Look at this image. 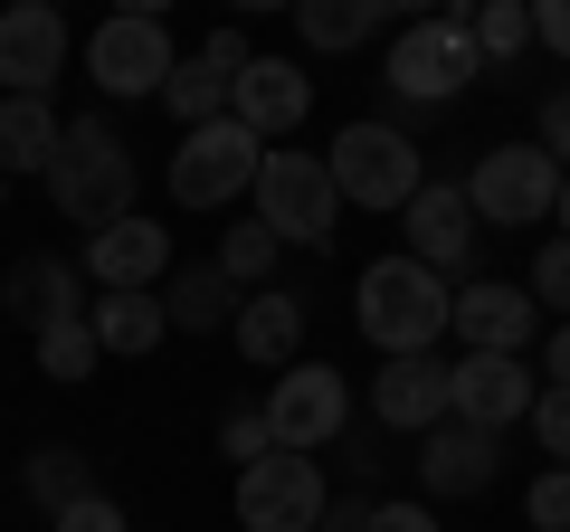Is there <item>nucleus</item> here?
Listing matches in <instances>:
<instances>
[{"instance_id": "nucleus-4", "label": "nucleus", "mask_w": 570, "mask_h": 532, "mask_svg": "<svg viewBox=\"0 0 570 532\" xmlns=\"http://www.w3.org/2000/svg\"><path fill=\"white\" fill-rule=\"evenodd\" d=\"M333 219H343V200H333L324 152H266L257 162V228L276 247H333Z\"/></svg>"}, {"instance_id": "nucleus-17", "label": "nucleus", "mask_w": 570, "mask_h": 532, "mask_svg": "<svg viewBox=\"0 0 570 532\" xmlns=\"http://www.w3.org/2000/svg\"><path fill=\"white\" fill-rule=\"evenodd\" d=\"M371 418L428 437L438 418H448V362H438V352H400V362H381V381H371Z\"/></svg>"}, {"instance_id": "nucleus-5", "label": "nucleus", "mask_w": 570, "mask_h": 532, "mask_svg": "<svg viewBox=\"0 0 570 532\" xmlns=\"http://www.w3.org/2000/svg\"><path fill=\"white\" fill-rule=\"evenodd\" d=\"M456 190H466V209L485 228H542L551 200H561V162L542 144H494V152H475V181H456Z\"/></svg>"}, {"instance_id": "nucleus-23", "label": "nucleus", "mask_w": 570, "mask_h": 532, "mask_svg": "<svg viewBox=\"0 0 570 532\" xmlns=\"http://www.w3.org/2000/svg\"><path fill=\"white\" fill-rule=\"evenodd\" d=\"M295 29H305V48L343 58V48H362V39L390 29V0H295Z\"/></svg>"}, {"instance_id": "nucleus-37", "label": "nucleus", "mask_w": 570, "mask_h": 532, "mask_svg": "<svg viewBox=\"0 0 570 532\" xmlns=\"http://www.w3.org/2000/svg\"><path fill=\"white\" fill-rule=\"evenodd\" d=\"M371 532H438L428 504H371Z\"/></svg>"}, {"instance_id": "nucleus-3", "label": "nucleus", "mask_w": 570, "mask_h": 532, "mask_svg": "<svg viewBox=\"0 0 570 532\" xmlns=\"http://www.w3.org/2000/svg\"><path fill=\"white\" fill-rule=\"evenodd\" d=\"M324 171H333V200H352V209H409L419 200V144H409L400 124H343L333 134V152H324Z\"/></svg>"}, {"instance_id": "nucleus-29", "label": "nucleus", "mask_w": 570, "mask_h": 532, "mask_svg": "<svg viewBox=\"0 0 570 532\" xmlns=\"http://www.w3.org/2000/svg\"><path fill=\"white\" fill-rule=\"evenodd\" d=\"M29 343H39V371L48 381H86V371H96V324H48V333H29Z\"/></svg>"}, {"instance_id": "nucleus-12", "label": "nucleus", "mask_w": 570, "mask_h": 532, "mask_svg": "<svg viewBox=\"0 0 570 532\" xmlns=\"http://www.w3.org/2000/svg\"><path fill=\"white\" fill-rule=\"evenodd\" d=\"M448 333L466 352H504V362H523V352L542 343V305H532L523 286H504V276H475V286H448Z\"/></svg>"}, {"instance_id": "nucleus-32", "label": "nucleus", "mask_w": 570, "mask_h": 532, "mask_svg": "<svg viewBox=\"0 0 570 532\" xmlns=\"http://www.w3.org/2000/svg\"><path fill=\"white\" fill-rule=\"evenodd\" d=\"M523 513H532V532H570V475L542 466V475H532V494H523Z\"/></svg>"}, {"instance_id": "nucleus-11", "label": "nucleus", "mask_w": 570, "mask_h": 532, "mask_svg": "<svg viewBox=\"0 0 570 532\" xmlns=\"http://www.w3.org/2000/svg\"><path fill=\"white\" fill-rule=\"evenodd\" d=\"M86 77H96L105 96H163L171 29L153 20V10H115V20H96V39H86Z\"/></svg>"}, {"instance_id": "nucleus-9", "label": "nucleus", "mask_w": 570, "mask_h": 532, "mask_svg": "<svg viewBox=\"0 0 570 532\" xmlns=\"http://www.w3.org/2000/svg\"><path fill=\"white\" fill-rule=\"evenodd\" d=\"M324 466L314 456H257V466H238V532H314L324 523Z\"/></svg>"}, {"instance_id": "nucleus-7", "label": "nucleus", "mask_w": 570, "mask_h": 532, "mask_svg": "<svg viewBox=\"0 0 570 532\" xmlns=\"http://www.w3.org/2000/svg\"><path fill=\"white\" fill-rule=\"evenodd\" d=\"M475 77H485V67H475V48H466L456 20H409L400 39H390V67H381V86L400 105H448V96H466Z\"/></svg>"}, {"instance_id": "nucleus-34", "label": "nucleus", "mask_w": 570, "mask_h": 532, "mask_svg": "<svg viewBox=\"0 0 570 532\" xmlns=\"http://www.w3.org/2000/svg\"><path fill=\"white\" fill-rule=\"evenodd\" d=\"M542 152H551V162L570 171V77H561V86L542 96Z\"/></svg>"}, {"instance_id": "nucleus-24", "label": "nucleus", "mask_w": 570, "mask_h": 532, "mask_svg": "<svg viewBox=\"0 0 570 532\" xmlns=\"http://www.w3.org/2000/svg\"><path fill=\"white\" fill-rule=\"evenodd\" d=\"M163 314H171V333H228V314H238V286H228L219 266H171Z\"/></svg>"}, {"instance_id": "nucleus-33", "label": "nucleus", "mask_w": 570, "mask_h": 532, "mask_svg": "<svg viewBox=\"0 0 570 532\" xmlns=\"http://www.w3.org/2000/svg\"><path fill=\"white\" fill-rule=\"evenodd\" d=\"M219 447L238 456V466H257V456H276V437H266V410H228V418H219Z\"/></svg>"}, {"instance_id": "nucleus-2", "label": "nucleus", "mask_w": 570, "mask_h": 532, "mask_svg": "<svg viewBox=\"0 0 570 532\" xmlns=\"http://www.w3.org/2000/svg\"><path fill=\"white\" fill-rule=\"evenodd\" d=\"M352 324L381 343V362L438 352V333H448V276H428L419 257H371L362 286H352Z\"/></svg>"}, {"instance_id": "nucleus-40", "label": "nucleus", "mask_w": 570, "mask_h": 532, "mask_svg": "<svg viewBox=\"0 0 570 532\" xmlns=\"http://www.w3.org/2000/svg\"><path fill=\"white\" fill-rule=\"evenodd\" d=\"M551 390H570V324H551Z\"/></svg>"}, {"instance_id": "nucleus-18", "label": "nucleus", "mask_w": 570, "mask_h": 532, "mask_svg": "<svg viewBox=\"0 0 570 532\" xmlns=\"http://www.w3.org/2000/svg\"><path fill=\"white\" fill-rule=\"evenodd\" d=\"M228 343H238L247 362L285 371L295 352H305V295H285V286H257V295H238V314H228Z\"/></svg>"}, {"instance_id": "nucleus-22", "label": "nucleus", "mask_w": 570, "mask_h": 532, "mask_svg": "<svg viewBox=\"0 0 570 532\" xmlns=\"http://www.w3.org/2000/svg\"><path fill=\"white\" fill-rule=\"evenodd\" d=\"M86 324H96V352L142 362V352L171 333V314H163V295H105V305H86Z\"/></svg>"}, {"instance_id": "nucleus-8", "label": "nucleus", "mask_w": 570, "mask_h": 532, "mask_svg": "<svg viewBox=\"0 0 570 532\" xmlns=\"http://www.w3.org/2000/svg\"><path fill=\"white\" fill-rule=\"evenodd\" d=\"M343 418H352V390H343V371H333V362H285V381L266 390V437H276L285 456L333 447Z\"/></svg>"}, {"instance_id": "nucleus-14", "label": "nucleus", "mask_w": 570, "mask_h": 532, "mask_svg": "<svg viewBox=\"0 0 570 532\" xmlns=\"http://www.w3.org/2000/svg\"><path fill=\"white\" fill-rule=\"evenodd\" d=\"M171 266V228L163 219H115V228H96L86 238V257H77V276H96L105 295H153V276Z\"/></svg>"}, {"instance_id": "nucleus-20", "label": "nucleus", "mask_w": 570, "mask_h": 532, "mask_svg": "<svg viewBox=\"0 0 570 532\" xmlns=\"http://www.w3.org/2000/svg\"><path fill=\"white\" fill-rule=\"evenodd\" d=\"M0 295H10V314H20L29 333H48V324H77V314H86V276H77L67 257H20Z\"/></svg>"}, {"instance_id": "nucleus-41", "label": "nucleus", "mask_w": 570, "mask_h": 532, "mask_svg": "<svg viewBox=\"0 0 570 532\" xmlns=\"http://www.w3.org/2000/svg\"><path fill=\"white\" fill-rule=\"evenodd\" d=\"M551 219H561V238H570V171H561V200H551Z\"/></svg>"}, {"instance_id": "nucleus-13", "label": "nucleus", "mask_w": 570, "mask_h": 532, "mask_svg": "<svg viewBox=\"0 0 570 532\" xmlns=\"http://www.w3.org/2000/svg\"><path fill=\"white\" fill-rule=\"evenodd\" d=\"M314 115V77L295 58H247L238 77H228V124H247V134H295V124Z\"/></svg>"}, {"instance_id": "nucleus-15", "label": "nucleus", "mask_w": 570, "mask_h": 532, "mask_svg": "<svg viewBox=\"0 0 570 532\" xmlns=\"http://www.w3.org/2000/svg\"><path fill=\"white\" fill-rule=\"evenodd\" d=\"M67 67V20L48 0H20L0 10V96H48Z\"/></svg>"}, {"instance_id": "nucleus-10", "label": "nucleus", "mask_w": 570, "mask_h": 532, "mask_svg": "<svg viewBox=\"0 0 570 532\" xmlns=\"http://www.w3.org/2000/svg\"><path fill=\"white\" fill-rule=\"evenodd\" d=\"M532 400H542V371H532V362H504V352H466V362H448V418H456V428L504 437L513 418H532Z\"/></svg>"}, {"instance_id": "nucleus-35", "label": "nucleus", "mask_w": 570, "mask_h": 532, "mask_svg": "<svg viewBox=\"0 0 570 532\" xmlns=\"http://www.w3.org/2000/svg\"><path fill=\"white\" fill-rule=\"evenodd\" d=\"M58 532H134V523H124V504L86 494V504H67V513H58Z\"/></svg>"}, {"instance_id": "nucleus-30", "label": "nucleus", "mask_w": 570, "mask_h": 532, "mask_svg": "<svg viewBox=\"0 0 570 532\" xmlns=\"http://www.w3.org/2000/svg\"><path fill=\"white\" fill-rule=\"evenodd\" d=\"M532 305H551V314H561V324H570V238H551L542 247V257H532Z\"/></svg>"}, {"instance_id": "nucleus-6", "label": "nucleus", "mask_w": 570, "mask_h": 532, "mask_svg": "<svg viewBox=\"0 0 570 532\" xmlns=\"http://www.w3.org/2000/svg\"><path fill=\"white\" fill-rule=\"evenodd\" d=\"M257 162H266V144L228 115L181 134V152H171V209H228L238 190H257Z\"/></svg>"}, {"instance_id": "nucleus-21", "label": "nucleus", "mask_w": 570, "mask_h": 532, "mask_svg": "<svg viewBox=\"0 0 570 532\" xmlns=\"http://www.w3.org/2000/svg\"><path fill=\"white\" fill-rule=\"evenodd\" d=\"M58 105L48 96H0V181H20V171H48V152H58Z\"/></svg>"}, {"instance_id": "nucleus-39", "label": "nucleus", "mask_w": 570, "mask_h": 532, "mask_svg": "<svg viewBox=\"0 0 570 532\" xmlns=\"http://www.w3.org/2000/svg\"><path fill=\"white\" fill-rule=\"evenodd\" d=\"M314 532H371V504H324V523Z\"/></svg>"}, {"instance_id": "nucleus-26", "label": "nucleus", "mask_w": 570, "mask_h": 532, "mask_svg": "<svg viewBox=\"0 0 570 532\" xmlns=\"http://www.w3.org/2000/svg\"><path fill=\"white\" fill-rule=\"evenodd\" d=\"M456 29H466L475 67H513V58L532 48V10H523V0H475V10H466Z\"/></svg>"}, {"instance_id": "nucleus-38", "label": "nucleus", "mask_w": 570, "mask_h": 532, "mask_svg": "<svg viewBox=\"0 0 570 532\" xmlns=\"http://www.w3.org/2000/svg\"><path fill=\"white\" fill-rule=\"evenodd\" d=\"M200 58H219L228 77H238V67H247V39H238V29H209V48H200Z\"/></svg>"}, {"instance_id": "nucleus-1", "label": "nucleus", "mask_w": 570, "mask_h": 532, "mask_svg": "<svg viewBox=\"0 0 570 532\" xmlns=\"http://www.w3.org/2000/svg\"><path fill=\"white\" fill-rule=\"evenodd\" d=\"M39 181H48V200H58V219L86 228V238L115 228V219H134V152H124V134L96 124V115L58 134V152H48Z\"/></svg>"}, {"instance_id": "nucleus-27", "label": "nucleus", "mask_w": 570, "mask_h": 532, "mask_svg": "<svg viewBox=\"0 0 570 532\" xmlns=\"http://www.w3.org/2000/svg\"><path fill=\"white\" fill-rule=\"evenodd\" d=\"M29 494H39L48 513H67V504H86V494H96V475H86L77 447H39V456H29Z\"/></svg>"}, {"instance_id": "nucleus-31", "label": "nucleus", "mask_w": 570, "mask_h": 532, "mask_svg": "<svg viewBox=\"0 0 570 532\" xmlns=\"http://www.w3.org/2000/svg\"><path fill=\"white\" fill-rule=\"evenodd\" d=\"M532 437H542V456L570 475V390H542V400H532Z\"/></svg>"}, {"instance_id": "nucleus-25", "label": "nucleus", "mask_w": 570, "mask_h": 532, "mask_svg": "<svg viewBox=\"0 0 570 532\" xmlns=\"http://www.w3.org/2000/svg\"><path fill=\"white\" fill-rule=\"evenodd\" d=\"M163 105L181 115V134L219 124V115H228V67H219V58H171V77H163Z\"/></svg>"}, {"instance_id": "nucleus-28", "label": "nucleus", "mask_w": 570, "mask_h": 532, "mask_svg": "<svg viewBox=\"0 0 570 532\" xmlns=\"http://www.w3.org/2000/svg\"><path fill=\"white\" fill-rule=\"evenodd\" d=\"M209 266H219V276H228L238 295H257L266 276H276V238H266V228L247 219V228H228V238H219V257H209Z\"/></svg>"}, {"instance_id": "nucleus-16", "label": "nucleus", "mask_w": 570, "mask_h": 532, "mask_svg": "<svg viewBox=\"0 0 570 532\" xmlns=\"http://www.w3.org/2000/svg\"><path fill=\"white\" fill-rule=\"evenodd\" d=\"M400 257H419L428 276H448V266H466L475 257V209H466V190L456 181H419V200L400 209Z\"/></svg>"}, {"instance_id": "nucleus-36", "label": "nucleus", "mask_w": 570, "mask_h": 532, "mask_svg": "<svg viewBox=\"0 0 570 532\" xmlns=\"http://www.w3.org/2000/svg\"><path fill=\"white\" fill-rule=\"evenodd\" d=\"M532 48L570 58V0H532Z\"/></svg>"}, {"instance_id": "nucleus-19", "label": "nucleus", "mask_w": 570, "mask_h": 532, "mask_svg": "<svg viewBox=\"0 0 570 532\" xmlns=\"http://www.w3.org/2000/svg\"><path fill=\"white\" fill-rule=\"evenodd\" d=\"M494 466H504V456H494L485 428H456V418H438V428L419 437V485H428V494H485Z\"/></svg>"}]
</instances>
